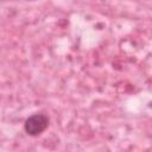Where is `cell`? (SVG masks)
Segmentation results:
<instances>
[{
  "label": "cell",
  "instance_id": "obj_1",
  "mask_svg": "<svg viewBox=\"0 0 152 152\" xmlns=\"http://www.w3.org/2000/svg\"><path fill=\"white\" fill-rule=\"evenodd\" d=\"M49 122H50V119L46 114L36 113L25 120L24 129L28 135L38 137L49 127Z\"/></svg>",
  "mask_w": 152,
  "mask_h": 152
}]
</instances>
